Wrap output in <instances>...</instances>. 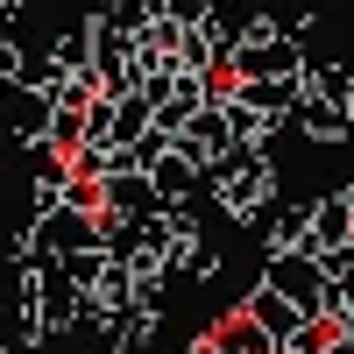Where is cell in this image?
<instances>
[{
	"label": "cell",
	"instance_id": "603a6c76",
	"mask_svg": "<svg viewBox=\"0 0 354 354\" xmlns=\"http://www.w3.org/2000/svg\"><path fill=\"white\" fill-rule=\"evenodd\" d=\"M8 78H21V43L0 28V85H8Z\"/></svg>",
	"mask_w": 354,
	"mask_h": 354
},
{
	"label": "cell",
	"instance_id": "7402d4cb",
	"mask_svg": "<svg viewBox=\"0 0 354 354\" xmlns=\"http://www.w3.org/2000/svg\"><path fill=\"white\" fill-rule=\"evenodd\" d=\"M170 142H177V135H163V128H149V135H142L135 149H128V163H135V170H149V163H156V156L170 149Z\"/></svg>",
	"mask_w": 354,
	"mask_h": 354
},
{
	"label": "cell",
	"instance_id": "44dd1931",
	"mask_svg": "<svg viewBox=\"0 0 354 354\" xmlns=\"http://www.w3.org/2000/svg\"><path fill=\"white\" fill-rule=\"evenodd\" d=\"M163 15H170L177 28H198V21H213V15H220V0H163Z\"/></svg>",
	"mask_w": 354,
	"mask_h": 354
},
{
	"label": "cell",
	"instance_id": "6da1fadb",
	"mask_svg": "<svg viewBox=\"0 0 354 354\" xmlns=\"http://www.w3.org/2000/svg\"><path fill=\"white\" fill-rule=\"evenodd\" d=\"M262 283L283 290L305 319L326 312V262H319V248H277L270 262H262Z\"/></svg>",
	"mask_w": 354,
	"mask_h": 354
},
{
	"label": "cell",
	"instance_id": "9a60e30c",
	"mask_svg": "<svg viewBox=\"0 0 354 354\" xmlns=\"http://www.w3.org/2000/svg\"><path fill=\"white\" fill-rule=\"evenodd\" d=\"M163 262H170V277H185V283H213L220 277V248L213 241H177Z\"/></svg>",
	"mask_w": 354,
	"mask_h": 354
},
{
	"label": "cell",
	"instance_id": "484cf974",
	"mask_svg": "<svg viewBox=\"0 0 354 354\" xmlns=\"http://www.w3.org/2000/svg\"><path fill=\"white\" fill-rule=\"evenodd\" d=\"M277 354H305V347H277Z\"/></svg>",
	"mask_w": 354,
	"mask_h": 354
},
{
	"label": "cell",
	"instance_id": "d6986e66",
	"mask_svg": "<svg viewBox=\"0 0 354 354\" xmlns=\"http://www.w3.org/2000/svg\"><path fill=\"white\" fill-rule=\"evenodd\" d=\"M71 71L57 64V50H21V85H43V93H57Z\"/></svg>",
	"mask_w": 354,
	"mask_h": 354
},
{
	"label": "cell",
	"instance_id": "30bf717a",
	"mask_svg": "<svg viewBox=\"0 0 354 354\" xmlns=\"http://www.w3.org/2000/svg\"><path fill=\"white\" fill-rule=\"evenodd\" d=\"M177 142H185V149H192L198 163L227 156V149H234V121H227V106H220V100H213V106H198L192 121H185V135H177Z\"/></svg>",
	"mask_w": 354,
	"mask_h": 354
},
{
	"label": "cell",
	"instance_id": "8992f818",
	"mask_svg": "<svg viewBox=\"0 0 354 354\" xmlns=\"http://www.w3.org/2000/svg\"><path fill=\"white\" fill-rule=\"evenodd\" d=\"M156 185H149V170H113V177H100V213H113V220H149L156 213Z\"/></svg>",
	"mask_w": 354,
	"mask_h": 354
},
{
	"label": "cell",
	"instance_id": "8fae6325",
	"mask_svg": "<svg viewBox=\"0 0 354 354\" xmlns=\"http://www.w3.org/2000/svg\"><path fill=\"white\" fill-rule=\"evenodd\" d=\"M290 128H298L305 142H347V135H354V106H333V100L312 93L298 113H290Z\"/></svg>",
	"mask_w": 354,
	"mask_h": 354
},
{
	"label": "cell",
	"instance_id": "277c9868",
	"mask_svg": "<svg viewBox=\"0 0 354 354\" xmlns=\"http://www.w3.org/2000/svg\"><path fill=\"white\" fill-rule=\"evenodd\" d=\"M248 227L270 241V255L277 248H312V198H270Z\"/></svg>",
	"mask_w": 354,
	"mask_h": 354
},
{
	"label": "cell",
	"instance_id": "9c48e42d",
	"mask_svg": "<svg viewBox=\"0 0 354 354\" xmlns=\"http://www.w3.org/2000/svg\"><path fill=\"white\" fill-rule=\"evenodd\" d=\"M241 312H248V319H255V326H262V333H270L277 347H290V340H298V326H305V312H298V305H290V298H283V290H270V283H255V290H248V298H241Z\"/></svg>",
	"mask_w": 354,
	"mask_h": 354
},
{
	"label": "cell",
	"instance_id": "4316f807",
	"mask_svg": "<svg viewBox=\"0 0 354 354\" xmlns=\"http://www.w3.org/2000/svg\"><path fill=\"white\" fill-rule=\"evenodd\" d=\"M347 205H354V185H347Z\"/></svg>",
	"mask_w": 354,
	"mask_h": 354
},
{
	"label": "cell",
	"instance_id": "7a4b0ae2",
	"mask_svg": "<svg viewBox=\"0 0 354 354\" xmlns=\"http://www.w3.org/2000/svg\"><path fill=\"white\" fill-rule=\"evenodd\" d=\"M28 241H36L43 255H71V248H100V213L93 205H57V213H36L28 220Z\"/></svg>",
	"mask_w": 354,
	"mask_h": 354
},
{
	"label": "cell",
	"instance_id": "5bb4252c",
	"mask_svg": "<svg viewBox=\"0 0 354 354\" xmlns=\"http://www.w3.org/2000/svg\"><path fill=\"white\" fill-rule=\"evenodd\" d=\"M149 128H156V106L142 100V93H121V100H113V149H135Z\"/></svg>",
	"mask_w": 354,
	"mask_h": 354
},
{
	"label": "cell",
	"instance_id": "ffe728a7",
	"mask_svg": "<svg viewBox=\"0 0 354 354\" xmlns=\"http://www.w3.org/2000/svg\"><path fill=\"white\" fill-rule=\"evenodd\" d=\"M50 142L71 156L78 142H85V106H64V100H57V113H50Z\"/></svg>",
	"mask_w": 354,
	"mask_h": 354
},
{
	"label": "cell",
	"instance_id": "3957f363",
	"mask_svg": "<svg viewBox=\"0 0 354 354\" xmlns=\"http://www.w3.org/2000/svg\"><path fill=\"white\" fill-rule=\"evenodd\" d=\"M50 113H57V93H43V85H21V78H8L0 85V121H8V135L21 142H50Z\"/></svg>",
	"mask_w": 354,
	"mask_h": 354
},
{
	"label": "cell",
	"instance_id": "4fadbf2b",
	"mask_svg": "<svg viewBox=\"0 0 354 354\" xmlns=\"http://www.w3.org/2000/svg\"><path fill=\"white\" fill-rule=\"evenodd\" d=\"M213 347H220V354H277V340L262 333V326H255V319H248L241 305H234V312L220 319V326H213Z\"/></svg>",
	"mask_w": 354,
	"mask_h": 354
},
{
	"label": "cell",
	"instance_id": "5b68a950",
	"mask_svg": "<svg viewBox=\"0 0 354 354\" xmlns=\"http://www.w3.org/2000/svg\"><path fill=\"white\" fill-rule=\"evenodd\" d=\"M305 64L312 57L298 50V36H270V43H241L234 50V78H290Z\"/></svg>",
	"mask_w": 354,
	"mask_h": 354
},
{
	"label": "cell",
	"instance_id": "52a82bcc",
	"mask_svg": "<svg viewBox=\"0 0 354 354\" xmlns=\"http://www.w3.org/2000/svg\"><path fill=\"white\" fill-rule=\"evenodd\" d=\"M234 93H241L248 106H262L270 121H290V113L312 100V78L305 71H290V78H234Z\"/></svg>",
	"mask_w": 354,
	"mask_h": 354
},
{
	"label": "cell",
	"instance_id": "7c38bea8",
	"mask_svg": "<svg viewBox=\"0 0 354 354\" xmlns=\"http://www.w3.org/2000/svg\"><path fill=\"white\" fill-rule=\"evenodd\" d=\"M347 241H354V205H347V192L312 198V248L326 255V248H347Z\"/></svg>",
	"mask_w": 354,
	"mask_h": 354
},
{
	"label": "cell",
	"instance_id": "d4e9b609",
	"mask_svg": "<svg viewBox=\"0 0 354 354\" xmlns=\"http://www.w3.org/2000/svg\"><path fill=\"white\" fill-rule=\"evenodd\" d=\"M326 354H354V340H347V333H340V340H333V347H326Z\"/></svg>",
	"mask_w": 354,
	"mask_h": 354
},
{
	"label": "cell",
	"instance_id": "ba28073f",
	"mask_svg": "<svg viewBox=\"0 0 354 354\" xmlns=\"http://www.w3.org/2000/svg\"><path fill=\"white\" fill-rule=\"evenodd\" d=\"M149 185H156V198H163V205H177V198H192V192L205 185V163L185 149V142H170V149L149 163Z\"/></svg>",
	"mask_w": 354,
	"mask_h": 354
},
{
	"label": "cell",
	"instance_id": "cb8c5ba5",
	"mask_svg": "<svg viewBox=\"0 0 354 354\" xmlns=\"http://www.w3.org/2000/svg\"><path fill=\"white\" fill-rule=\"evenodd\" d=\"M21 8H28V0H0V28H8V21H15Z\"/></svg>",
	"mask_w": 354,
	"mask_h": 354
},
{
	"label": "cell",
	"instance_id": "2e32d148",
	"mask_svg": "<svg viewBox=\"0 0 354 354\" xmlns=\"http://www.w3.org/2000/svg\"><path fill=\"white\" fill-rule=\"evenodd\" d=\"M57 270H64L78 290H100V283L113 277V255H106V248H71V255H57Z\"/></svg>",
	"mask_w": 354,
	"mask_h": 354
},
{
	"label": "cell",
	"instance_id": "e0dca14e",
	"mask_svg": "<svg viewBox=\"0 0 354 354\" xmlns=\"http://www.w3.org/2000/svg\"><path fill=\"white\" fill-rule=\"evenodd\" d=\"M305 78H312V93H319V100L354 106V64H305Z\"/></svg>",
	"mask_w": 354,
	"mask_h": 354
},
{
	"label": "cell",
	"instance_id": "ac0fdd59",
	"mask_svg": "<svg viewBox=\"0 0 354 354\" xmlns=\"http://www.w3.org/2000/svg\"><path fill=\"white\" fill-rule=\"evenodd\" d=\"M50 50H57V64H64V71H93V21H71Z\"/></svg>",
	"mask_w": 354,
	"mask_h": 354
},
{
	"label": "cell",
	"instance_id": "83f0119b",
	"mask_svg": "<svg viewBox=\"0 0 354 354\" xmlns=\"http://www.w3.org/2000/svg\"><path fill=\"white\" fill-rule=\"evenodd\" d=\"M156 8H163V0H156Z\"/></svg>",
	"mask_w": 354,
	"mask_h": 354
}]
</instances>
